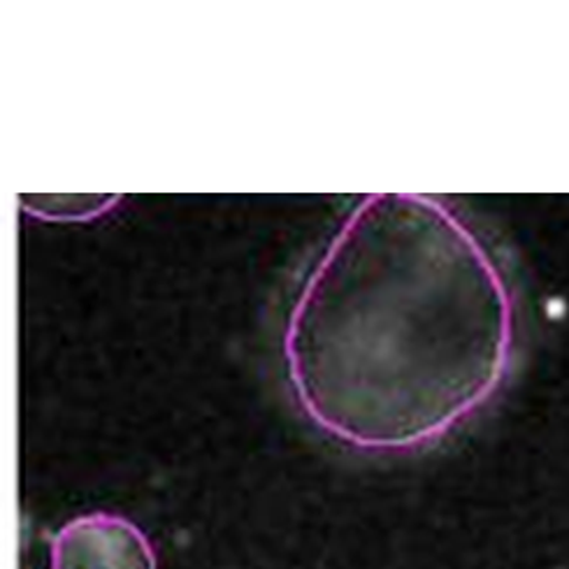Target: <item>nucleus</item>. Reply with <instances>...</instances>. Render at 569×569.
Segmentation results:
<instances>
[{"label": "nucleus", "mask_w": 569, "mask_h": 569, "mask_svg": "<svg viewBox=\"0 0 569 569\" xmlns=\"http://www.w3.org/2000/svg\"><path fill=\"white\" fill-rule=\"evenodd\" d=\"M51 569H157L149 537L123 516L93 511L51 539Z\"/></svg>", "instance_id": "obj_2"}, {"label": "nucleus", "mask_w": 569, "mask_h": 569, "mask_svg": "<svg viewBox=\"0 0 569 569\" xmlns=\"http://www.w3.org/2000/svg\"><path fill=\"white\" fill-rule=\"evenodd\" d=\"M509 283L445 200L372 193L300 289L283 360L305 417L360 451L426 447L509 372Z\"/></svg>", "instance_id": "obj_1"}]
</instances>
